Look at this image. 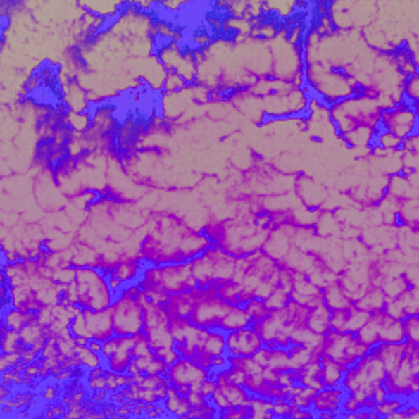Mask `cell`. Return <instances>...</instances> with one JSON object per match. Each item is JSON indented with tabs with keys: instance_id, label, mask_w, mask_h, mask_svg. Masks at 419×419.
Masks as SVG:
<instances>
[{
	"instance_id": "cell-33",
	"label": "cell",
	"mask_w": 419,
	"mask_h": 419,
	"mask_svg": "<svg viewBox=\"0 0 419 419\" xmlns=\"http://www.w3.org/2000/svg\"><path fill=\"white\" fill-rule=\"evenodd\" d=\"M187 85H189V82L182 77L177 70H168V73H165L164 84H163V90L165 94L169 95L179 94L187 87Z\"/></svg>"
},
{
	"instance_id": "cell-32",
	"label": "cell",
	"mask_w": 419,
	"mask_h": 419,
	"mask_svg": "<svg viewBox=\"0 0 419 419\" xmlns=\"http://www.w3.org/2000/svg\"><path fill=\"white\" fill-rule=\"evenodd\" d=\"M290 301V294L287 292L284 287H275L274 290H272V294L264 299L265 306L269 308V311H275V310H282V308H285L289 305Z\"/></svg>"
},
{
	"instance_id": "cell-15",
	"label": "cell",
	"mask_w": 419,
	"mask_h": 419,
	"mask_svg": "<svg viewBox=\"0 0 419 419\" xmlns=\"http://www.w3.org/2000/svg\"><path fill=\"white\" fill-rule=\"evenodd\" d=\"M18 332H20V339H22V344L25 347H28V349H33L38 352H42L49 337L48 330L42 325V323H39L37 315H35L33 320L28 321Z\"/></svg>"
},
{
	"instance_id": "cell-14",
	"label": "cell",
	"mask_w": 419,
	"mask_h": 419,
	"mask_svg": "<svg viewBox=\"0 0 419 419\" xmlns=\"http://www.w3.org/2000/svg\"><path fill=\"white\" fill-rule=\"evenodd\" d=\"M405 342L403 323L385 311H378V344H400Z\"/></svg>"
},
{
	"instance_id": "cell-35",
	"label": "cell",
	"mask_w": 419,
	"mask_h": 419,
	"mask_svg": "<svg viewBox=\"0 0 419 419\" xmlns=\"http://www.w3.org/2000/svg\"><path fill=\"white\" fill-rule=\"evenodd\" d=\"M43 400H46L48 403L51 401H56L59 398V390L56 385H53V383H49V385H46L43 388V395H42Z\"/></svg>"
},
{
	"instance_id": "cell-31",
	"label": "cell",
	"mask_w": 419,
	"mask_h": 419,
	"mask_svg": "<svg viewBox=\"0 0 419 419\" xmlns=\"http://www.w3.org/2000/svg\"><path fill=\"white\" fill-rule=\"evenodd\" d=\"M25 349L22 344V339H20V332L8 330L7 326L2 325V352H20Z\"/></svg>"
},
{
	"instance_id": "cell-9",
	"label": "cell",
	"mask_w": 419,
	"mask_h": 419,
	"mask_svg": "<svg viewBox=\"0 0 419 419\" xmlns=\"http://www.w3.org/2000/svg\"><path fill=\"white\" fill-rule=\"evenodd\" d=\"M215 375L205 367H201L199 362L187 359V357H179L174 363H170L168 370V382L170 385L177 388H190V390H199L201 382L206 378Z\"/></svg>"
},
{
	"instance_id": "cell-13",
	"label": "cell",
	"mask_w": 419,
	"mask_h": 419,
	"mask_svg": "<svg viewBox=\"0 0 419 419\" xmlns=\"http://www.w3.org/2000/svg\"><path fill=\"white\" fill-rule=\"evenodd\" d=\"M346 390L342 387H332V388H321L316 392L315 398H313L311 410L315 413H332V415L339 416L342 401L346 398Z\"/></svg>"
},
{
	"instance_id": "cell-4",
	"label": "cell",
	"mask_w": 419,
	"mask_h": 419,
	"mask_svg": "<svg viewBox=\"0 0 419 419\" xmlns=\"http://www.w3.org/2000/svg\"><path fill=\"white\" fill-rule=\"evenodd\" d=\"M74 284L77 287V305L84 310H108L115 301L107 274L99 267H75Z\"/></svg>"
},
{
	"instance_id": "cell-27",
	"label": "cell",
	"mask_w": 419,
	"mask_h": 419,
	"mask_svg": "<svg viewBox=\"0 0 419 419\" xmlns=\"http://www.w3.org/2000/svg\"><path fill=\"white\" fill-rule=\"evenodd\" d=\"M419 99V75L413 74L408 75L403 80V89H401V102L406 105H418Z\"/></svg>"
},
{
	"instance_id": "cell-36",
	"label": "cell",
	"mask_w": 419,
	"mask_h": 419,
	"mask_svg": "<svg viewBox=\"0 0 419 419\" xmlns=\"http://www.w3.org/2000/svg\"><path fill=\"white\" fill-rule=\"evenodd\" d=\"M89 347H90V349H92L94 352H99V354H102L104 342H102V341H97V339H90V341H89Z\"/></svg>"
},
{
	"instance_id": "cell-21",
	"label": "cell",
	"mask_w": 419,
	"mask_h": 419,
	"mask_svg": "<svg viewBox=\"0 0 419 419\" xmlns=\"http://www.w3.org/2000/svg\"><path fill=\"white\" fill-rule=\"evenodd\" d=\"M164 406L168 410L169 416H177V418H184L189 415L190 411V403L187 400V395L180 393L177 387L170 385L168 390V396L164 398Z\"/></svg>"
},
{
	"instance_id": "cell-25",
	"label": "cell",
	"mask_w": 419,
	"mask_h": 419,
	"mask_svg": "<svg viewBox=\"0 0 419 419\" xmlns=\"http://www.w3.org/2000/svg\"><path fill=\"white\" fill-rule=\"evenodd\" d=\"M35 315H37V313H27V311L18 310V308H15V306H7V308H4L2 325L7 326L8 330L20 331L28 321L33 320Z\"/></svg>"
},
{
	"instance_id": "cell-5",
	"label": "cell",
	"mask_w": 419,
	"mask_h": 419,
	"mask_svg": "<svg viewBox=\"0 0 419 419\" xmlns=\"http://www.w3.org/2000/svg\"><path fill=\"white\" fill-rule=\"evenodd\" d=\"M141 284L158 285L164 292H168L170 296L199 289L190 262L151 265L144 270Z\"/></svg>"
},
{
	"instance_id": "cell-18",
	"label": "cell",
	"mask_w": 419,
	"mask_h": 419,
	"mask_svg": "<svg viewBox=\"0 0 419 419\" xmlns=\"http://www.w3.org/2000/svg\"><path fill=\"white\" fill-rule=\"evenodd\" d=\"M372 349L377 352L378 359L382 361L387 373L395 370L398 363L405 357V342H400V344H377Z\"/></svg>"
},
{
	"instance_id": "cell-34",
	"label": "cell",
	"mask_w": 419,
	"mask_h": 419,
	"mask_svg": "<svg viewBox=\"0 0 419 419\" xmlns=\"http://www.w3.org/2000/svg\"><path fill=\"white\" fill-rule=\"evenodd\" d=\"M403 332H405V341L419 342V320L418 315H410L403 318Z\"/></svg>"
},
{
	"instance_id": "cell-29",
	"label": "cell",
	"mask_w": 419,
	"mask_h": 419,
	"mask_svg": "<svg viewBox=\"0 0 419 419\" xmlns=\"http://www.w3.org/2000/svg\"><path fill=\"white\" fill-rule=\"evenodd\" d=\"M368 318H370V313L359 310V308H356L354 305H352L349 310H347L346 332H352V334H356V332L359 331L363 325H365Z\"/></svg>"
},
{
	"instance_id": "cell-20",
	"label": "cell",
	"mask_w": 419,
	"mask_h": 419,
	"mask_svg": "<svg viewBox=\"0 0 419 419\" xmlns=\"http://www.w3.org/2000/svg\"><path fill=\"white\" fill-rule=\"evenodd\" d=\"M385 303H387V296L382 292L380 287L370 285L365 290V294H363L359 300H356L354 303H352V305H354L356 308H359V310H363V311L373 315V313L383 311Z\"/></svg>"
},
{
	"instance_id": "cell-19",
	"label": "cell",
	"mask_w": 419,
	"mask_h": 419,
	"mask_svg": "<svg viewBox=\"0 0 419 419\" xmlns=\"http://www.w3.org/2000/svg\"><path fill=\"white\" fill-rule=\"evenodd\" d=\"M321 292H323V303H325L331 311L346 310V308L352 306L351 299L346 295V292L342 290V287L337 284V280L323 287Z\"/></svg>"
},
{
	"instance_id": "cell-26",
	"label": "cell",
	"mask_w": 419,
	"mask_h": 419,
	"mask_svg": "<svg viewBox=\"0 0 419 419\" xmlns=\"http://www.w3.org/2000/svg\"><path fill=\"white\" fill-rule=\"evenodd\" d=\"M75 363L77 367L84 368V370H94L100 365H105L104 357L99 352H94L89 346H75Z\"/></svg>"
},
{
	"instance_id": "cell-12",
	"label": "cell",
	"mask_w": 419,
	"mask_h": 419,
	"mask_svg": "<svg viewBox=\"0 0 419 419\" xmlns=\"http://www.w3.org/2000/svg\"><path fill=\"white\" fill-rule=\"evenodd\" d=\"M85 326H87V332L90 339H97L105 342L108 337L113 336V323H112V313L108 310L94 311V310H84Z\"/></svg>"
},
{
	"instance_id": "cell-22",
	"label": "cell",
	"mask_w": 419,
	"mask_h": 419,
	"mask_svg": "<svg viewBox=\"0 0 419 419\" xmlns=\"http://www.w3.org/2000/svg\"><path fill=\"white\" fill-rule=\"evenodd\" d=\"M252 326L249 315H247L246 310L239 305H231V308L226 313L223 320L220 323L218 331L223 332H231V331H238L242 330V327Z\"/></svg>"
},
{
	"instance_id": "cell-24",
	"label": "cell",
	"mask_w": 419,
	"mask_h": 419,
	"mask_svg": "<svg viewBox=\"0 0 419 419\" xmlns=\"http://www.w3.org/2000/svg\"><path fill=\"white\" fill-rule=\"evenodd\" d=\"M139 272H141L139 261L131 259V257H126V259H120L118 264L115 265L113 270L108 272V274L115 275L121 282V284L126 285V284H130V282H133L136 277L139 275Z\"/></svg>"
},
{
	"instance_id": "cell-3",
	"label": "cell",
	"mask_w": 419,
	"mask_h": 419,
	"mask_svg": "<svg viewBox=\"0 0 419 419\" xmlns=\"http://www.w3.org/2000/svg\"><path fill=\"white\" fill-rule=\"evenodd\" d=\"M385 377V367H383L382 361L378 359L377 352L370 347V351L365 356L361 357L359 361L347 368L341 387L344 388L346 393L362 401L363 398L373 395V390L378 385H382Z\"/></svg>"
},
{
	"instance_id": "cell-8",
	"label": "cell",
	"mask_w": 419,
	"mask_h": 419,
	"mask_svg": "<svg viewBox=\"0 0 419 419\" xmlns=\"http://www.w3.org/2000/svg\"><path fill=\"white\" fill-rule=\"evenodd\" d=\"M377 130H385L405 139L418 133V105L396 104L390 110H383Z\"/></svg>"
},
{
	"instance_id": "cell-16",
	"label": "cell",
	"mask_w": 419,
	"mask_h": 419,
	"mask_svg": "<svg viewBox=\"0 0 419 419\" xmlns=\"http://www.w3.org/2000/svg\"><path fill=\"white\" fill-rule=\"evenodd\" d=\"M305 326L308 330L320 336H326L327 332L331 331V310L327 308L325 303H320V305L313 306L308 310Z\"/></svg>"
},
{
	"instance_id": "cell-2",
	"label": "cell",
	"mask_w": 419,
	"mask_h": 419,
	"mask_svg": "<svg viewBox=\"0 0 419 419\" xmlns=\"http://www.w3.org/2000/svg\"><path fill=\"white\" fill-rule=\"evenodd\" d=\"M144 296L139 285L123 289L115 296L110 306L113 334L133 337L144 331Z\"/></svg>"
},
{
	"instance_id": "cell-23",
	"label": "cell",
	"mask_w": 419,
	"mask_h": 419,
	"mask_svg": "<svg viewBox=\"0 0 419 419\" xmlns=\"http://www.w3.org/2000/svg\"><path fill=\"white\" fill-rule=\"evenodd\" d=\"M321 368H323V385L326 388L332 387H341L342 378H344L346 368L334 361L327 359L326 356L321 354Z\"/></svg>"
},
{
	"instance_id": "cell-7",
	"label": "cell",
	"mask_w": 419,
	"mask_h": 419,
	"mask_svg": "<svg viewBox=\"0 0 419 419\" xmlns=\"http://www.w3.org/2000/svg\"><path fill=\"white\" fill-rule=\"evenodd\" d=\"M370 351V347L357 337L352 332H334L330 331L323 337L321 354L327 359L341 363L342 367L349 368L352 363H356Z\"/></svg>"
},
{
	"instance_id": "cell-10",
	"label": "cell",
	"mask_w": 419,
	"mask_h": 419,
	"mask_svg": "<svg viewBox=\"0 0 419 419\" xmlns=\"http://www.w3.org/2000/svg\"><path fill=\"white\" fill-rule=\"evenodd\" d=\"M133 344L135 339L131 336H117L113 334L104 342L102 357L105 367L110 372L126 373L128 367L133 362Z\"/></svg>"
},
{
	"instance_id": "cell-28",
	"label": "cell",
	"mask_w": 419,
	"mask_h": 419,
	"mask_svg": "<svg viewBox=\"0 0 419 419\" xmlns=\"http://www.w3.org/2000/svg\"><path fill=\"white\" fill-rule=\"evenodd\" d=\"M289 351V359H290V370H300L303 365H306L310 359L313 357V351L308 349V347L303 346H295L290 344L287 347Z\"/></svg>"
},
{
	"instance_id": "cell-17",
	"label": "cell",
	"mask_w": 419,
	"mask_h": 419,
	"mask_svg": "<svg viewBox=\"0 0 419 419\" xmlns=\"http://www.w3.org/2000/svg\"><path fill=\"white\" fill-rule=\"evenodd\" d=\"M296 185H299L300 199L303 200V205H305L306 208L315 210L326 200V192L321 189V185H318L316 182H313L311 179L300 177Z\"/></svg>"
},
{
	"instance_id": "cell-11",
	"label": "cell",
	"mask_w": 419,
	"mask_h": 419,
	"mask_svg": "<svg viewBox=\"0 0 419 419\" xmlns=\"http://www.w3.org/2000/svg\"><path fill=\"white\" fill-rule=\"evenodd\" d=\"M264 347V341L252 326L226 332V354L228 357H252Z\"/></svg>"
},
{
	"instance_id": "cell-6",
	"label": "cell",
	"mask_w": 419,
	"mask_h": 419,
	"mask_svg": "<svg viewBox=\"0 0 419 419\" xmlns=\"http://www.w3.org/2000/svg\"><path fill=\"white\" fill-rule=\"evenodd\" d=\"M230 308V303H226L218 295V287L210 285L205 287V289L199 287V296H196L189 321L192 325L204 327V330H218L221 320H223Z\"/></svg>"
},
{
	"instance_id": "cell-1",
	"label": "cell",
	"mask_w": 419,
	"mask_h": 419,
	"mask_svg": "<svg viewBox=\"0 0 419 419\" xmlns=\"http://www.w3.org/2000/svg\"><path fill=\"white\" fill-rule=\"evenodd\" d=\"M382 112L383 110L377 104V100L368 95H356V97L346 99L342 102L331 105L327 110L332 125L341 136L351 133L359 126L377 130Z\"/></svg>"
},
{
	"instance_id": "cell-30",
	"label": "cell",
	"mask_w": 419,
	"mask_h": 419,
	"mask_svg": "<svg viewBox=\"0 0 419 419\" xmlns=\"http://www.w3.org/2000/svg\"><path fill=\"white\" fill-rule=\"evenodd\" d=\"M242 308H244L247 315H249L252 326H254L256 323H259L261 320H264V318L269 315V308L265 306L264 300L261 299H251L249 301H246L244 305H242Z\"/></svg>"
}]
</instances>
